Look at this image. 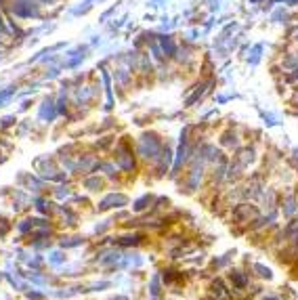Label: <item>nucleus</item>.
<instances>
[{"mask_svg": "<svg viewBox=\"0 0 298 300\" xmlns=\"http://www.w3.org/2000/svg\"><path fill=\"white\" fill-rule=\"evenodd\" d=\"M11 92H13V90H2V92H0V103H4V101L11 97Z\"/></svg>", "mask_w": 298, "mask_h": 300, "instance_id": "f257e3e1", "label": "nucleus"}]
</instances>
